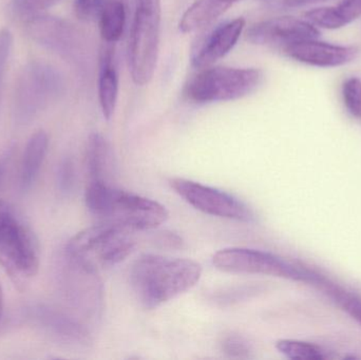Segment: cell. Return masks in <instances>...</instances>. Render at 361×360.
I'll list each match as a JSON object with an SVG mask.
<instances>
[{"label":"cell","instance_id":"cell-1","mask_svg":"<svg viewBox=\"0 0 361 360\" xmlns=\"http://www.w3.org/2000/svg\"><path fill=\"white\" fill-rule=\"evenodd\" d=\"M201 276V264L193 260L146 254L133 263L130 283L140 304L154 310L189 291Z\"/></svg>","mask_w":361,"mask_h":360},{"label":"cell","instance_id":"cell-2","mask_svg":"<svg viewBox=\"0 0 361 360\" xmlns=\"http://www.w3.org/2000/svg\"><path fill=\"white\" fill-rule=\"evenodd\" d=\"M85 202L99 222L122 226L133 232L154 230L169 217L161 203L112 187L105 182H89Z\"/></svg>","mask_w":361,"mask_h":360},{"label":"cell","instance_id":"cell-3","mask_svg":"<svg viewBox=\"0 0 361 360\" xmlns=\"http://www.w3.org/2000/svg\"><path fill=\"white\" fill-rule=\"evenodd\" d=\"M135 247L133 232L99 222L72 237L66 254L72 263L94 275L124 261Z\"/></svg>","mask_w":361,"mask_h":360},{"label":"cell","instance_id":"cell-4","mask_svg":"<svg viewBox=\"0 0 361 360\" xmlns=\"http://www.w3.org/2000/svg\"><path fill=\"white\" fill-rule=\"evenodd\" d=\"M37 238L21 213L0 200V266L15 285H25L39 268Z\"/></svg>","mask_w":361,"mask_h":360},{"label":"cell","instance_id":"cell-5","mask_svg":"<svg viewBox=\"0 0 361 360\" xmlns=\"http://www.w3.org/2000/svg\"><path fill=\"white\" fill-rule=\"evenodd\" d=\"M161 0H137L128 44L131 78L144 87L154 78L160 53Z\"/></svg>","mask_w":361,"mask_h":360},{"label":"cell","instance_id":"cell-6","mask_svg":"<svg viewBox=\"0 0 361 360\" xmlns=\"http://www.w3.org/2000/svg\"><path fill=\"white\" fill-rule=\"evenodd\" d=\"M263 80L257 68L212 67L199 70L185 88L189 101L197 104L235 101L252 94Z\"/></svg>","mask_w":361,"mask_h":360},{"label":"cell","instance_id":"cell-7","mask_svg":"<svg viewBox=\"0 0 361 360\" xmlns=\"http://www.w3.org/2000/svg\"><path fill=\"white\" fill-rule=\"evenodd\" d=\"M214 266L233 274L264 275L312 285L315 271L292 263L279 256L258 249L233 247L214 254Z\"/></svg>","mask_w":361,"mask_h":360},{"label":"cell","instance_id":"cell-8","mask_svg":"<svg viewBox=\"0 0 361 360\" xmlns=\"http://www.w3.org/2000/svg\"><path fill=\"white\" fill-rule=\"evenodd\" d=\"M61 74L42 61L23 68L15 89L14 113L19 124L31 122L63 90Z\"/></svg>","mask_w":361,"mask_h":360},{"label":"cell","instance_id":"cell-9","mask_svg":"<svg viewBox=\"0 0 361 360\" xmlns=\"http://www.w3.org/2000/svg\"><path fill=\"white\" fill-rule=\"evenodd\" d=\"M169 184L180 198L206 215L242 222L254 219L250 207L222 190L182 178H173Z\"/></svg>","mask_w":361,"mask_h":360},{"label":"cell","instance_id":"cell-10","mask_svg":"<svg viewBox=\"0 0 361 360\" xmlns=\"http://www.w3.org/2000/svg\"><path fill=\"white\" fill-rule=\"evenodd\" d=\"M27 32L35 42L73 63L85 59V39L78 30L63 19L50 16L31 17Z\"/></svg>","mask_w":361,"mask_h":360},{"label":"cell","instance_id":"cell-11","mask_svg":"<svg viewBox=\"0 0 361 360\" xmlns=\"http://www.w3.org/2000/svg\"><path fill=\"white\" fill-rule=\"evenodd\" d=\"M245 37L252 44L277 49L282 52L295 42L317 39L319 31L310 21L282 16L254 23L248 27Z\"/></svg>","mask_w":361,"mask_h":360},{"label":"cell","instance_id":"cell-12","mask_svg":"<svg viewBox=\"0 0 361 360\" xmlns=\"http://www.w3.org/2000/svg\"><path fill=\"white\" fill-rule=\"evenodd\" d=\"M25 316L32 325L61 344L73 347L91 344L90 334L84 325L51 306L36 304L27 309Z\"/></svg>","mask_w":361,"mask_h":360},{"label":"cell","instance_id":"cell-13","mask_svg":"<svg viewBox=\"0 0 361 360\" xmlns=\"http://www.w3.org/2000/svg\"><path fill=\"white\" fill-rule=\"evenodd\" d=\"M244 29L245 20L242 17L218 25L195 46L191 53V65L197 70L212 67L233 50Z\"/></svg>","mask_w":361,"mask_h":360},{"label":"cell","instance_id":"cell-14","mask_svg":"<svg viewBox=\"0 0 361 360\" xmlns=\"http://www.w3.org/2000/svg\"><path fill=\"white\" fill-rule=\"evenodd\" d=\"M282 52L299 63L319 68H335L351 63L357 54L354 46H338L318 42L302 40L290 44Z\"/></svg>","mask_w":361,"mask_h":360},{"label":"cell","instance_id":"cell-15","mask_svg":"<svg viewBox=\"0 0 361 360\" xmlns=\"http://www.w3.org/2000/svg\"><path fill=\"white\" fill-rule=\"evenodd\" d=\"M241 0H195L183 14L179 27L183 33L205 29Z\"/></svg>","mask_w":361,"mask_h":360},{"label":"cell","instance_id":"cell-16","mask_svg":"<svg viewBox=\"0 0 361 360\" xmlns=\"http://www.w3.org/2000/svg\"><path fill=\"white\" fill-rule=\"evenodd\" d=\"M305 16L315 27L341 29L361 16V0H341L337 6L312 8Z\"/></svg>","mask_w":361,"mask_h":360},{"label":"cell","instance_id":"cell-17","mask_svg":"<svg viewBox=\"0 0 361 360\" xmlns=\"http://www.w3.org/2000/svg\"><path fill=\"white\" fill-rule=\"evenodd\" d=\"M118 97V74L110 48L102 53L99 76V99L104 118L109 120L116 111Z\"/></svg>","mask_w":361,"mask_h":360},{"label":"cell","instance_id":"cell-18","mask_svg":"<svg viewBox=\"0 0 361 360\" xmlns=\"http://www.w3.org/2000/svg\"><path fill=\"white\" fill-rule=\"evenodd\" d=\"M312 285L324 292V294L333 300L337 306H339L345 314L349 315L361 327L360 294L331 280L330 278H326L318 272H315Z\"/></svg>","mask_w":361,"mask_h":360},{"label":"cell","instance_id":"cell-19","mask_svg":"<svg viewBox=\"0 0 361 360\" xmlns=\"http://www.w3.org/2000/svg\"><path fill=\"white\" fill-rule=\"evenodd\" d=\"M49 137L44 130L37 131L30 137L23 154L20 169L21 190H30L35 182L48 151Z\"/></svg>","mask_w":361,"mask_h":360},{"label":"cell","instance_id":"cell-20","mask_svg":"<svg viewBox=\"0 0 361 360\" xmlns=\"http://www.w3.org/2000/svg\"><path fill=\"white\" fill-rule=\"evenodd\" d=\"M112 162L114 154L109 143L99 133L91 135L87 145V167L90 181L108 183V178L114 169Z\"/></svg>","mask_w":361,"mask_h":360},{"label":"cell","instance_id":"cell-21","mask_svg":"<svg viewBox=\"0 0 361 360\" xmlns=\"http://www.w3.org/2000/svg\"><path fill=\"white\" fill-rule=\"evenodd\" d=\"M99 33L106 44L118 42L126 25V8L122 0H109L99 19Z\"/></svg>","mask_w":361,"mask_h":360},{"label":"cell","instance_id":"cell-22","mask_svg":"<svg viewBox=\"0 0 361 360\" xmlns=\"http://www.w3.org/2000/svg\"><path fill=\"white\" fill-rule=\"evenodd\" d=\"M276 349L288 359L326 360L332 359L330 353L312 342L302 340H281L276 342Z\"/></svg>","mask_w":361,"mask_h":360},{"label":"cell","instance_id":"cell-23","mask_svg":"<svg viewBox=\"0 0 361 360\" xmlns=\"http://www.w3.org/2000/svg\"><path fill=\"white\" fill-rule=\"evenodd\" d=\"M343 99L345 107L353 118L361 120V80L352 76L343 84Z\"/></svg>","mask_w":361,"mask_h":360},{"label":"cell","instance_id":"cell-24","mask_svg":"<svg viewBox=\"0 0 361 360\" xmlns=\"http://www.w3.org/2000/svg\"><path fill=\"white\" fill-rule=\"evenodd\" d=\"M108 1L109 0H75L74 11L80 20L87 23L99 21Z\"/></svg>","mask_w":361,"mask_h":360},{"label":"cell","instance_id":"cell-25","mask_svg":"<svg viewBox=\"0 0 361 360\" xmlns=\"http://www.w3.org/2000/svg\"><path fill=\"white\" fill-rule=\"evenodd\" d=\"M59 1L61 0H13L12 6L17 15L31 18Z\"/></svg>","mask_w":361,"mask_h":360},{"label":"cell","instance_id":"cell-26","mask_svg":"<svg viewBox=\"0 0 361 360\" xmlns=\"http://www.w3.org/2000/svg\"><path fill=\"white\" fill-rule=\"evenodd\" d=\"M222 351L233 359H250L252 354L250 345L239 335H228L222 340Z\"/></svg>","mask_w":361,"mask_h":360},{"label":"cell","instance_id":"cell-27","mask_svg":"<svg viewBox=\"0 0 361 360\" xmlns=\"http://www.w3.org/2000/svg\"><path fill=\"white\" fill-rule=\"evenodd\" d=\"M13 46L12 33L8 29L0 30V108H1L2 88L4 73Z\"/></svg>","mask_w":361,"mask_h":360},{"label":"cell","instance_id":"cell-28","mask_svg":"<svg viewBox=\"0 0 361 360\" xmlns=\"http://www.w3.org/2000/svg\"><path fill=\"white\" fill-rule=\"evenodd\" d=\"M59 186H61V190H69L73 184V168H72L71 163L68 162V161L63 162L61 168H59Z\"/></svg>","mask_w":361,"mask_h":360},{"label":"cell","instance_id":"cell-29","mask_svg":"<svg viewBox=\"0 0 361 360\" xmlns=\"http://www.w3.org/2000/svg\"><path fill=\"white\" fill-rule=\"evenodd\" d=\"M324 1L326 0H283V4L288 8H300V6H311V4Z\"/></svg>","mask_w":361,"mask_h":360},{"label":"cell","instance_id":"cell-30","mask_svg":"<svg viewBox=\"0 0 361 360\" xmlns=\"http://www.w3.org/2000/svg\"><path fill=\"white\" fill-rule=\"evenodd\" d=\"M11 154H12V150L6 152V154L0 159V179H1L2 175H4V170H6V164H8V160H10L11 158Z\"/></svg>","mask_w":361,"mask_h":360},{"label":"cell","instance_id":"cell-31","mask_svg":"<svg viewBox=\"0 0 361 360\" xmlns=\"http://www.w3.org/2000/svg\"><path fill=\"white\" fill-rule=\"evenodd\" d=\"M2 312H4V293L0 285V321H1Z\"/></svg>","mask_w":361,"mask_h":360}]
</instances>
